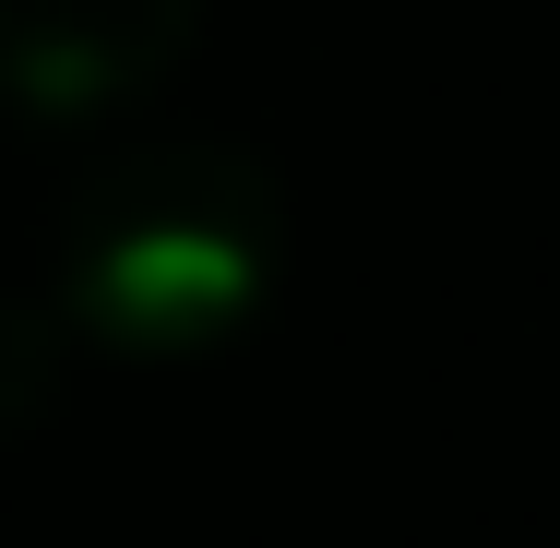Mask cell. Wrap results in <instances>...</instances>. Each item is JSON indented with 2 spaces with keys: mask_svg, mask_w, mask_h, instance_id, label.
Segmentation results:
<instances>
[{
  "mask_svg": "<svg viewBox=\"0 0 560 548\" xmlns=\"http://www.w3.org/2000/svg\"><path fill=\"white\" fill-rule=\"evenodd\" d=\"M287 275V179L238 131H143L60 203V299L131 358L238 334Z\"/></svg>",
  "mask_w": 560,
  "mask_h": 548,
  "instance_id": "6da1fadb",
  "label": "cell"
},
{
  "mask_svg": "<svg viewBox=\"0 0 560 548\" xmlns=\"http://www.w3.org/2000/svg\"><path fill=\"white\" fill-rule=\"evenodd\" d=\"M203 36V0H0V108L119 119Z\"/></svg>",
  "mask_w": 560,
  "mask_h": 548,
  "instance_id": "7a4b0ae2",
  "label": "cell"
},
{
  "mask_svg": "<svg viewBox=\"0 0 560 548\" xmlns=\"http://www.w3.org/2000/svg\"><path fill=\"white\" fill-rule=\"evenodd\" d=\"M60 406V323L36 299H0V441Z\"/></svg>",
  "mask_w": 560,
  "mask_h": 548,
  "instance_id": "3957f363",
  "label": "cell"
}]
</instances>
